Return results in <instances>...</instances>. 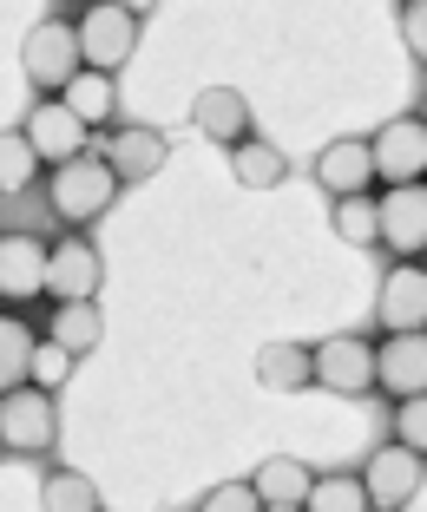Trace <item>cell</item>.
Returning <instances> with one entry per match:
<instances>
[{
    "mask_svg": "<svg viewBox=\"0 0 427 512\" xmlns=\"http://www.w3.org/2000/svg\"><path fill=\"white\" fill-rule=\"evenodd\" d=\"M46 204H53V217L73 224V237H79L86 224H99V217L119 204V178L99 165V151H86V158H73V165L46 171Z\"/></svg>",
    "mask_w": 427,
    "mask_h": 512,
    "instance_id": "obj_1",
    "label": "cell"
},
{
    "mask_svg": "<svg viewBox=\"0 0 427 512\" xmlns=\"http://www.w3.org/2000/svg\"><path fill=\"white\" fill-rule=\"evenodd\" d=\"M138 33H145V7H86V14H73L79 66L106 79H119V66L138 53Z\"/></svg>",
    "mask_w": 427,
    "mask_h": 512,
    "instance_id": "obj_2",
    "label": "cell"
},
{
    "mask_svg": "<svg viewBox=\"0 0 427 512\" xmlns=\"http://www.w3.org/2000/svg\"><path fill=\"white\" fill-rule=\"evenodd\" d=\"M60 447V407L40 388L0 394V453H53Z\"/></svg>",
    "mask_w": 427,
    "mask_h": 512,
    "instance_id": "obj_3",
    "label": "cell"
},
{
    "mask_svg": "<svg viewBox=\"0 0 427 512\" xmlns=\"http://www.w3.org/2000/svg\"><path fill=\"white\" fill-rule=\"evenodd\" d=\"M368 165H375V178L388 191L421 184V171H427V119L421 112H401V119H388L382 132L368 138Z\"/></svg>",
    "mask_w": 427,
    "mask_h": 512,
    "instance_id": "obj_4",
    "label": "cell"
},
{
    "mask_svg": "<svg viewBox=\"0 0 427 512\" xmlns=\"http://www.w3.org/2000/svg\"><path fill=\"white\" fill-rule=\"evenodd\" d=\"M309 381L329 394H368L375 388V342L368 335H322L309 348Z\"/></svg>",
    "mask_w": 427,
    "mask_h": 512,
    "instance_id": "obj_5",
    "label": "cell"
},
{
    "mask_svg": "<svg viewBox=\"0 0 427 512\" xmlns=\"http://www.w3.org/2000/svg\"><path fill=\"white\" fill-rule=\"evenodd\" d=\"M20 66H27V79L40 92H53L60 99V86L79 73V40H73V20L66 14H46L40 27L20 40Z\"/></svg>",
    "mask_w": 427,
    "mask_h": 512,
    "instance_id": "obj_6",
    "label": "cell"
},
{
    "mask_svg": "<svg viewBox=\"0 0 427 512\" xmlns=\"http://www.w3.org/2000/svg\"><path fill=\"white\" fill-rule=\"evenodd\" d=\"M375 243L395 250V263H421V243H427V191L421 184H401V191L375 197Z\"/></svg>",
    "mask_w": 427,
    "mask_h": 512,
    "instance_id": "obj_7",
    "label": "cell"
},
{
    "mask_svg": "<svg viewBox=\"0 0 427 512\" xmlns=\"http://www.w3.org/2000/svg\"><path fill=\"white\" fill-rule=\"evenodd\" d=\"M20 138H27V151L40 158L46 171H60V165H73V158L92 151V132L60 106V99H40V106L27 112V125H20Z\"/></svg>",
    "mask_w": 427,
    "mask_h": 512,
    "instance_id": "obj_8",
    "label": "cell"
},
{
    "mask_svg": "<svg viewBox=\"0 0 427 512\" xmlns=\"http://www.w3.org/2000/svg\"><path fill=\"white\" fill-rule=\"evenodd\" d=\"M362 493H368V512H401V506H414L421 499V486H427V473H421V460L414 453H401V447H375L362 460Z\"/></svg>",
    "mask_w": 427,
    "mask_h": 512,
    "instance_id": "obj_9",
    "label": "cell"
},
{
    "mask_svg": "<svg viewBox=\"0 0 427 512\" xmlns=\"http://www.w3.org/2000/svg\"><path fill=\"white\" fill-rule=\"evenodd\" d=\"M99 283H106L99 243H86V237L46 243V296L53 302H99Z\"/></svg>",
    "mask_w": 427,
    "mask_h": 512,
    "instance_id": "obj_10",
    "label": "cell"
},
{
    "mask_svg": "<svg viewBox=\"0 0 427 512\" xmlns=\"http://www.w3.org/2000/svg\"><path fill=\"white\" fill-rule=\"evenodd\" d=\"M165 158H171V138L158 132V125H119V132L99 145V165L119 178V191L125 184H145L152 171H165Z\"/></svg>",
    "mask_w": 427,
    "mask_h": 512,
    "instance_id": "obj_11",
    "label": "cell"
},
{
    "mask_svg": "<svg viewBox=\"0 0 427 512\" xmlns=\"http://www.w3.org/2000/svg\"><path fill=\"white\" fill-rule=\"evenodd\" d=\"M375 316H382L388 335H427V270L421 263H395V270L382 276Z\"/></svg>",
    "mask_w": 427,
    "mask_h": 512,
    "instance_id": "obj_12",
    "label": "cell"
},
{
    "mask_svg": "<svg viewBox=\"0 0 427 512\" xmlns=\"http://www.w3.org/2000/svg\"><path fill=\"white\" fill-rule=\"evenodd\" d=\"M375 388L388 401H421L427 394V335H388L375 348Z\"/></svg>",
    "mask_w": 427,
    "mask_h": 512,
    "instance_id": "obj_13",
    "label": "cell"
},
{
    "mask_svg": "<svg viewBox=\"0 0 427 512\" xmlns=\"http://www.w3.org/2000/svg\"><path fill=\"white\" fill-rule=\"evenodd\" d=\"M316 184L329 197H368V184H375V165H368V138H329V145L316 151Z\"/></svg>",
    "mask_w": 427,
    "mask_h": 512,
    "instance_id": "obj_14",
    "label": "cell"
},
{
    "mask_svg": "<svg viewBox=\"0 0 427 512\" xmlns=\"http://www.w3.org/2000/svg\"><path fill=\"white\" fill-rule=\"evenodd\" d=\"M191 125H198L211 145H224V151H237L250 138V99L237 86H204L198 99H191Z\"/></svg>",
    "mask_w": 427,
    "mask_h": 512,
    "instance_id": "obj_15",
    "label": "cell"
},
{
    "mask_svg": "<svg viewBox=\"0 0 427 512\" xmlns=\"http://www.w3.org/2000/svg\"><path fill=\"white\" fill-rule=\"evenodd\" d=\"M46 296V243L14 230L0 237V302H33Z\"/></svg>",
    "mask_w": 427,
    "mask_h": 512,
    "instance_id": "obj_16",
    "label": "cell"
},
{
    "mask_svg": "<svg viewBox=\"0 0 427 512\" xmlns=\"http://www.w3.org/2000/svg\"><path fill=\"white\" fill-rule=\"evenodd\" d=\"M60 106L73 112V119L86 125V132H99V125H112V112H119V79L86 73V66H79V73L60 86Z\"/></svg>",
    "mask_w": 427,
    "mask_h": 512,
    "instance_id": "obj_17",
    "label": "cell"
},
{
    "mask_svg": "<svg viewBox=\"0 0 427 512\" xmlns=\"http://www.w3.org/2000/svg\"><path fill=\"white\" fill-rule=\"evenodd\" d=\"M99 335H106V322H99V302H53V316H46V342L66 348V355H92L99 348Z\"/></svg>",
    "mask_w": 427,
    "mask_h": 512,
    "instance_id": "obj_18",
    "label": "cell"
},
{
    "mask_svg": "<svg viewBox=\"0 0 427 512\" xmlns=\"http://www.w3.org/2000/svg\"><path fill=\"white\" fill-rule=\"evenodd\" d=\"M309 480H316V473H309L303 460L276 453V460H263V467H257L250 493H257V506H303V499H309Z\"/></svg>",
    "mask_w": 427,
    "mask_h": 512,
    "instance_id": "obj_19",
    "label": "cell"
},
{
    "mask_svg": "<svg viewBox=\"0 0 427 512\" xmlns=\"http://www.w3.org/2000/svg\"><path fill=\"white\" fill-rule=\"evenodd\" d=\"M257 381L270 394H303L309 388V342H270V348H257Z\"/></svg>",
    "mask_w": 427,
    "mask_h": 512,
    "instance_id": "obj_20",
    "label": "cell"
},
{
    "mask_svg": "<svg viewBox=\"0 0 427 512\" xmlns=\"http://www.w3.org/2000/svg\"><path fill=\"white\" fill-rule=\"evenodd\" d=\"M230 171H237V184H244V191H276V184L290 178V158H283L276 145H263V138L250 132L244 145L230 151Z\"/></svg>",
    "mask_w": 427,
    "mask_h": 512,
    "instance_id": "obj_21",
    "label": "cell"
},
{
    "mask_svg": "<svg viewBox=\"0 0 427 512\" xmlns=\"http://www.w3.org/2000/svg\"><path fill=\"white\" fill-rule=\"evenodd\" d=\"M33 342H40V335H33L27 322L7 309V316H0V394L27 388V355H33Z\"/></svg>",
    "mask_w": 427,
    "mask_h": 512,
    "instance_id": "obj_22",
    "label": "cell"
},
{
    "mask_svg": "<svg viewBox=\"0 0 427 512\" xmlns=\"http://www.w3.org/2000/svg\"><path fill=\"white\" fill-rule=\"evenodd\" d=\"M40 506L46 512H99V486H92L86 473H73V467H53L46 486H40Z\"/></svg>",
    "mask_w": 427,
    "mask_h": 512,
    "instance_id": "obj_23",
    "label": "cell"
},
{
    "mask_svg": "<svg viewBox=\"0 0 427 512\" xmlns=\"http://www.w3.org/2000/svg\"><path fill=\"white\" fill-rule=\"evenodd\" d=\"M303 512H368V493H362L355 473H316Z\"/></svg>",
    "mask_w": 427,
    "mask_h": 512,
    "instance_id": "obj_24",
    "label": "cell"
},
{
    "mask_svg": "<svg viewBox=\"0 0 427 512\" xmlns=\"http://www.w3.org/2000/svg\"><path fill=\"white\" fill-rule=\"evenodd\" d=\"M33 178H40V158L27 151V138H20V132H0V197L33 191Z\"/></svg>",
    "mask_w": 427,
    "mask_h": 512,
    "instance_id": "obj_25",
    "label": "cell"
},
{
    "mask_svg": "<svg viewBox=\"0 0 427 512\" xmlns=\"http://www.w3.org/2000/svg\"><path fill=\"white\" fill-rule=\"evenodd\" d=\"M66 381H73V355H66V348H53V342H33V355H27V388L60 394Z\"/></svg>",
    "mask_w": 427,
    "mask_h": 512,
    "instance_id": "obj_26",
    "label": "cell"
},
{
    "mask_svg": "<svg viewBox=\"0 0 427 512\" xmlns=\"http://www.w3.org/2000/svg\"><path fill=\"white\" fill-rule=\"evenodd\" d=\"M336 237L355 250H375V197H342L336 204Z\"/></svg>",
    "mask_w": 427,
    "mask_h": 512,
    "instance_id": "obj_27",
    "label": "cell"
},
{
    "mask_svg": "<svg viewBox=\"0 0 427 512\" xmlns=\"http://www.w3.org/2000/svg\"><path fill=\"white\" fill-rule=\"evenodd\" d=\"M388 447L414 453V460L427 453V394L421 401H395V440H388Z\"/></svg>",
    "mask_w": 427,
    "mask_h": 512,
    "instance_id": "obj_28",
    "label": "cell"
},
{
    "mask_svg": "<svg viewBox=\"0 0 427 512\" xmlns=\"http://www.w3.org/2000/svg\"><path fill=\"white\" fill-rule=\"evenodd\" d=\"M198 512H263V506H257V493H250V480H224L198 499Z\"/></svg>",
    "mask_w": 427,
    "mask_h": 512,
    "instance_id": "obj_29",
    "label": "cell"
},
{
    "mask_svg": "<svg viewBox=\"0 0 427 512\" xmlns=\"http://www.w3.org/2000/svg\"><path fill=\"white\" fill-rule=\"evenodd\" d=\"M401 33H408V53L421 60V53H427V7H421V0L401 7Z\"/></svg>",
    "mask_w": 427,
    "mask_h": 512,
    "instance_id": "obj_30",
    "label": "cell"
},
{
    "mask_svg": "<svg viewBox=\"0 0 427 512\" xmlns=\"http://www.w3.org/2000/svg\"><path fill=\"white\" fill-rule=\"evenodd\" d=\"M263 512H303V506H263Z\"/></svg>",
    "mask_w": 427,
    "mask_h": 512,
    "instance_id": "obj_31",
    "label": "cell"
}]
</instances>
